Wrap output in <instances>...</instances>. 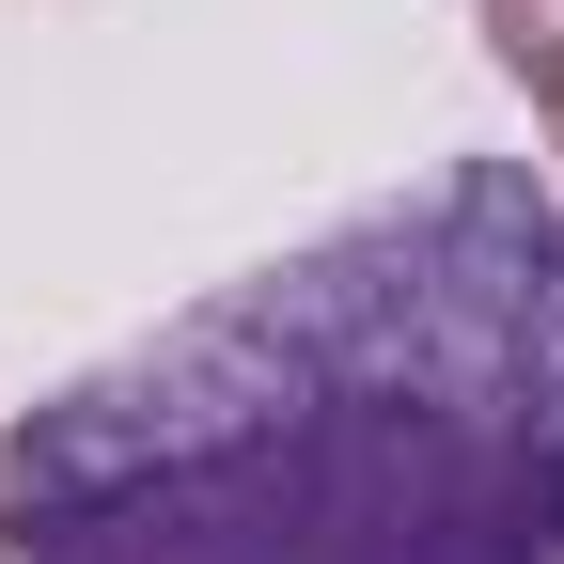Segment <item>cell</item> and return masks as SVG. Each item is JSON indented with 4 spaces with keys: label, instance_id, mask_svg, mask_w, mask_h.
<instances>
[{
    "label": "cell",
    "instance_id": "obj_1",
    "mask_svg": "<svg viewBox=\"0 0 564 564\" xmlns=\"http://www.w3.org/2000/svg\"><path fill=\"white\" fill-rule=\"evenodd\" d=\"M17 564H564V188L440 158L0 440Z\"/></svg>",
    "mask_w": 564,
    "mask_h": 564
},
{
    "label": "cell",
    "instance_id": "obj_2",
    "mask_svg": "<svg viewBox=\"0 0 564 564\" xmlns=\"http://www.w3.org/2000/svg\"><path fill=\"white\" fill-rule=\"evenodd\" d=\"M470 32H486V63L533 95V126L564 141V0H470Z\"/></svg>",
    "mask_w": 564,
    "mask_h": 564
},
{
    "label": "cell",
    "instance_id": "obj_3",
    "mask_svg": "<svg viewBox=\"0 0 564 564\" xmlns=\"http://www.w3.org/2000/svg\"><path fill=\"white\" fill-rule=\"evenodd\" d=\"M0 564H17V486H0Z\"/></svg>",
    "mask_w": 564,
    "mask_h": 564
}]
</instances>
